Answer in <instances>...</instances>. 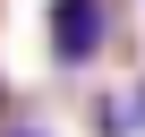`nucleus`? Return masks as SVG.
Returning <instances> with one entry per match:
<instances>
[{"label":"nucleus","instance_id":"f03ea898","mask_svg":"<svg viewBox=\"0 0 145 137\" xmlns=\"http://www.w3.org/2000/svg\"><path fill=\"white\" fill-rule=\"evenodd\" d=\"M145 128V86H111L94 103V137H137Z\"/></svg>","mask_w":145,"mask_h":137},{"label":"nucleus","instance_id":"f257e3e1","mask_svg":"<svg viewBox=\"0 0 145 137\" xmlns=\"http://www.w3.org/2000/svg\"><path fill=\"white\" fill-rule=\"evenodd\" d=\"M43 34H51V60L60 68H94L103 43H111V0H51Z\"/></svg>","mask_w":145,"mask_h":137},{"label":"nucleus","instance_id":"7ed1b4c3","mask_svg":"<svg viewBox=\"0 0 145 137\" xmlns=\"http://www.w3.org/2000/svg\"><path fill=\"white\" fill-rule=\"evenodd\" d=\"M0 137H51V128H0Z\"/></svg>","mask_w":145,"mask_h":137}]
</instances>
